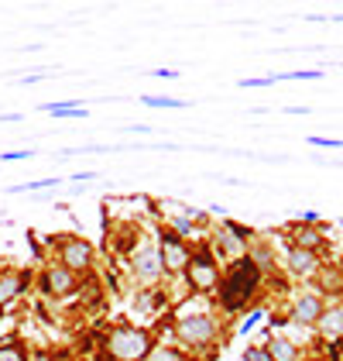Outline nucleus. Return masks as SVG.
I'll return each instance as SVG.
<instances>
[{
    "label": "nucleus",
    "instance_id": "1",
    "mask_svg": "<svg viewBox=\"0 0 343 361\" xmlns=\"http://www.w3.org/2000/svg\"><path fill=\"white\" fill-rule=\"evenodd\" d=\"M261 272L251 258H241V262H230V269L223 272V279H220V306H223V313H241L248 303H251V296L257 292V285H261Z\"/></svg>",
    "mask_w": 343,
    "mask_h": 361
},
{
    "label": "nucleus",
    "instance_id": "2",
    "mask_svg": "<svg viewBox=\"0 0 343 361\" xmlns=\"http://www.w3.org/2000/svg\"><path fill=\"white\" fill-rule=\"evenodd\" d=\"M151 351H155L151 331L134 327V324H117L103 344V355L110 361H148Z\"/></svg>",
    "mask_w": 343,
    "mask_h": 361
},
{
    "label": "nucleus",
    "instance_id": "3",
    "mask_svg": "<svg viewBox=\"0 0 343 361\" xmlns=\"http://www.w3.org/2000/svg\"><path fill=\"white\" fill-rule=\"evenodd\" d=\"M220 279H223V275H220V262H216L213 245H196V248H192V262H189V269H185L189 289L199 292V296H206V292L220 289Z\"/></svg>",
    "mask_w": 343,
    "mask_h": 361
},
{
    "label": "nucleus",
    "instance_id": "4",
    "mask_svg": "<svg viewBox=\"0 0 343 361\" xmlns=\"http://www.w3.org/2000/svg\"><path fill=\"white\" fill-rule=\"evenodd\" d=\"M216 334H220V327H216V317H210V313H189V317H182V320L175 324V337H178L189 351L210 348V344L216 341Z\"/></svg>",
    "mask_w": 343,
    "mask_h": 361
},
{
    "label": "nucleus",
    "instance_id": "5",
    "mask_svg": "<svg viewBox=\"0 0 343 361\" xmlns=\"http://www.w3.org/2000/svg\"><path fill=\"white\" fill-rule=\"evenodd\" d=\"M59 248V265L69 269L73 275H86L93 269V245L86 241L83 234H66L59 241H52Z\"/></svg>",
    "mask_w": 343,
    "mask_h": 361
},
{
    "label": "nucleus",
    "instance_id": "6",
    "mask_svg": "<svg viewBox=\"0 0 343 361\" xmlns=\"http://www.w3.org/2000/svg\"><path fill=\"white\" fill-rule=\"evenodd\" d=\"M158 255H162L165 275H185L189 262H192V248L178 234H172L169 227H158Z\"/></svg>",
    "mask_w": 343,
    "mask_h": 361
},
{
    "label": "nucleus",
    "instance_id": "7",
    "mask_svg": "<svg viewBox=\"0 0 343 361\" xmlns=\"http://www.w3.org/2000/svg\"><path fill=\"white\" fill-rule=\"evenodd\" d=\"M131 272L141 285H158L165 279V265H162V255H158V245H145L131 255Z\"/></svg>",
    "mask_w": 343,
    "mask_h": 361
},
{
    "label": "nucleus",
    "instance_id": "8",
    "mask_svg": "<svg viewBox=\"0 0 343 361\" xmlns=\"http://www.w3.org/2000/svg\"><path fill=\"white\" fill-rule=\"evenodd\" d=\"M323 313H326L323 292H316V289L295 292V299H292V320H295V324H319Z\"/></svg>",
    "mask_w": 343,
    "mask_h": 361
},
{
    "label": "nucleus",
    "instance_id": "9",
    "mask_svg": "<svg viewBox=\"0 0 343 361\" xmlns=\"http://www.w3.org/2000/svg\"><path fill=\"white\" fill-rule=\"evenodd\" d=\"M41 289H45V296H73L76 289H80V275H73L69 269H62V265H45L41 269Z\"/></svg>",
    "mask_w": 343,
    "mask_h": 361
},
{
    "label": "nucleus",
    "instance_id": "10",
    "mask_svg": "<svg viewBox=\"0 0 343 361\" xmlns=\"http://www.w3.org/2000/svg\"><path fill=\"white\" fill-rule=\"evenodd\" d=\"M213 252H223L230 262H241V258H248V241H244V238L234 231V224H230V220H223V224L216 227Z\"/></svg>",
    "mask_w": 343,
    "mask_h": 361
},
{
    "label": "nucleus",
    "instance_id": "11",
    "mask_svg": "<svg viewBox=\"0 0 343 361\" xmlns=\"http://www.w3.org/2000/svg\"><path fill=\"white\" fill-rule=\"evenodd\" d=\"M285 265H288V272L295 279H316L319 275V255L316 252H302V248H288Z\"/></svg>",
    "mask_w": 343,
    "mask_h": 361
},
{
    "label": "nucleus",
    "instance_id": "12",
    "mask_svg": "<svg viewBox=\"0 0 343 361\" xmlns=\"http://www.w3.org/2000/svg\"><path fill=\"white\" fill-rule=\"evenodd\" d=\"M28 285H31V272H17V269L0 272V306L14 303Z\"/></svg>",
    "mask_w": 343,
    "mask_h": 361
},
{
    "label": "nucleus",
    "instance_id": "13",
    "mask_svg": "<svg viewBox=\"0 0 343 361\" xmlns=\"http://www.w3.org/2000/svg\"><path fill=\"white\" fill-rule=\"evenodd\" d=\"M292 248L302 252H316L323 248V227H309V224H292Z\"/></svg>",
    "mask_w": 343,
    "mask_h": 361
},
{
    "label": "nucleus",
    "instance_id": "14",
    "mask_svg": "<svg viewBox=\"0 0 343 361\" xmlns=\"http://www.w3.org/2000/svg\"><path fill=\"white\" fill-rule=\"evenodd\" d=\"M264 351H268L275 361H299V358H302L299 344H295V341H288V337H268Z\"/></svg>",
    "mask_w": 343,
    "mask_h": 361
},
{
    "label": "nucleus",
    "instance_id": "15",
    "mask_svg": "<svg viewBox=\"0 0 343 361\" xmlns=\"http://www.w3.org/2000/svg\"><path fill=\"white\" fill-rule=\"evenodd\" d=\"M38 110L48 114V117H66V121H83V117H89V110H86L83 103H41Z\"/></svg>",
    "mask_w": 343,
    "mask_h": 361
},
{
    "label": "nucleus",
    "instance_id": "16",
    "mask_svg": "<svg viewBox=\"0 0 343 361\" xmlns=\"http://www.w3.org/2000/svg\"><path fill=\"white\" fill-rule=\"evenodd\" d=\"M248 258L257 265L261 275H268V272H275V252L264 245V241H254V245H248Z\"/></svg>",
    "mask_w": 343,
    "mask_h": 361
},
{
    "label": "nucleus",
    "instance_id": "17",
    "mask_svg": "<svg viewBox=\"0 0 343 361\" xmlns=\"http://www.w3.org/2000/svg\"><path fill=\"white\" fill-rule=\"evenodd\" d=\"M141 103L145 107H158V110H185V107H192V100H182V96H155V93H145Z\"/></svg>",
    "mask_w": 343,
    "mask_h": 361
},
{
    "label": "nucleus",
    "instance_id": "18",
    "mask_svg": "<svg viewBox=\"0 0 343 361\" xmlns=\"http://www.w3.org/2000/svg\"><path fill=\"white\" fill-rule=\"evenodd\" d=\"M319 331H323L326 337H340V334H343V306H337V310H326V313L319 317Z\"/></svg>",
    "mask_w": 343,
    "mask_h": 361
},
{
    "label": "nucleus",
    "instance_id": "19",
    "mask_svg": "<svg viewBox=\"0 0 343 361\" xmlns=\"http://www.w3.org/2000/svg\"><path fill=\"white\" fill-rule=\"evenodd\" d=\"M169 231H172V234H178L182 241H189V238L196 234V220H192V217H185V213L169 217Z\"/></svg>",
    "mask_w": 343,
    "mask_h": 361
},
{
    "label": "nucleus",
    "instance_id": "20",
    "mask_svg": "<svg viewBox=\"0 0 343 361\" xmlns=\"http://www.w3.org/2000/svg\"><path fill=\"white\" fill-rule=\"evenodd\" d=\"M62 176H45V179H31V182H17V186H10L7 193H28V189H45V186H62Z\"/></svg>",
    "mask_w": 343,
    "mask_h": 361
},
{
    "label": "nucleus",
    "instance_id": "21",
    "mask_svg": "<svg viewBox=\"0 0 343 361\" xmlns=\"http://www.w3.org/2000/svg\"><path fill=\"white\" fill-rule=\"evenodd\" d=\"M148 361H189L178 348H165V344H155V351L148 355Z\"/></svg>",
    "mask_w": 343,
    "mask_h": 361
},
{
    "label": "nucleus",
    "instance_id": "22",
    "mask_svg": "<svg viewBox=\"0 0 343 361\" xmlns=\"http://www.w3.org/2000/svg\"><path fill=\"white\" fill-rule=\"evenodd\" d=\"M31 355L21 344H0V361H28Z\"/></svg>",
    "mask_w": 343,
    "mask_h": 361
},
{
    "label": "nucleus",
    "instance_id": "23",
    "mask_svg": "<svg viewBox=\"0 0 343 361\" xmlns=\"http://www.w3.org/2000/svg\"><path fill=\"white\" fill-rule=\"evenodd\" d=\"M244 361H275V358H271V355L261 348V344H251V348L244 351Z\"/></svg>",
    "mask_w": 343,
    "mask_h": 361
},
{
    "label": "nucleus",
    "instance_id": "24",
    "mask_svg": "<svg viewBox=\"0 0 343 361\" xmlns=\"http://www.w3.org/2000/svg\"><path fill=\"white\" fill-rule=\"evenodd\" d=\"M309 145L313 148H343V141H337V138H319V134H313Z\"/></svg>",
    "mask_w": 343,
    "mask_h": 361
},
{
    "label": "nucleus",
    "instance_id": "25",
    "mask_svg": "<svg viewBox=\"0 0 343 361\" xmlns=\"http://www.w3.org/2000/svg\"><path fill=\"white\" fill-rule=\"evenodd\" d=\"M35 155H38L35 148H17V152H3L0 159H3V162H10V159H35Z\"/></svg>",
    "mask_w": 343,
    "mask_h": 361
},
{
    "label": "nucleus",
    "instance_id": "26",
    "mask_svg": "<svg viewBox=\"0 0 343 361\" xmlns=\"http://www.w3.org/2000/svg\"><path fill=\"white\" fill-rule=\"evenodd\" d=\"M124 131H131V134H151L148 124H124Z\"/></svg>",
    "mask_w": 343,
    "mask_h": 361
},
{
    "label": "nucleus",
    "instance_id": "27",
    "mask_svg": "<svg viewBox=\"0 0 343 361\" xmlns=\"http://www.w3.org/2000/svg\"><path fill=\"white\" fill-rule=\"evenodd\" d=\"M151 76H162V80H178V69H151Z\"/></svg>",
    "mask_w": 343,
    "mask_h": 361
},
{
    "label": "nucleus",
    "instance_id": "28",
    "mask_svg": "<svg viewBox=\"0 0 343 361\" xmlns=\"http://www.w3.org/2000/svg\"><path fill=\"white\" fill-rule=\"evenodd\" d=\"M96 179V173H73L69 176V182H93Z\"/></svg>",
    "mask_w": 343,
    "mask_h": 361
},
{
    "label": "nucleus",
    "instance_id": "29",
    "mask_svg": "<svg viewBox=\"0 0 343 361\" xmlns=\"http://www.w3.org/2000/svg\"><path fill=\"white\" fill-rule=\"evenodd\" d=\"M17 121H24V114H3L0 117V124H17Z\"/></svg>",
    "mask_w": 343,
    "mask_h": 361
},
{
    "label": "nucleus",
    "instance_id": "30",
    "mask_svg": "<svg viewBox=\"0 0 343 361\" xmlns=\"http://www.w3.org/2000/svg\"><path fill=\"white\" fill-rule=\"evenodd\" d=\"M257 320H261V310H254V313H251V317L244 320V331H251V327H254Z\"/></svg>",
    "mask_w": 343,
    "mask_h": 361
},
{
    "label": "nucleus",
    "instance_id": "31",
    "mask_svg": "<svg viewBox=\"0 0 343 361\" xmlns=\"http://www.w3.org/2000/svg\"><path fill=\"white\" fill-rule=\"evenodd\" d=\"M28 361H55V355H45V351H38V355H31Z\"/></svg>",
    "mask_w": 343,
    "mask_h": 361
},
{
    "label": "nucleus",
    "instance_id": "32",
    "mask_svg": "<svg viewBox=\"0 0 343 361\" xmlns=\"http://www.w3.org/2000/svg\"><path fill=\"white\" fill-rule=\"evenodd\" d=\"M333 358L343 361V341H337V344H333Z\"/></svg>",
    "mask_w": 343,
    "mask_h": 361
},
{
    "label": "nucleus",
    "instance_id": "33",
    "mask_svg": "<svg viewBox=\"0 0 343 361\" xmlns=\"http://www.w3.org/2000/svg\"><path fill=\"white\" fill-rule=\"evenodd\" d=\"M340 272H343V258H340Z\"/></svg>",
    "mask_w": 343,
    "mask_h": 361
}]
</instances>
